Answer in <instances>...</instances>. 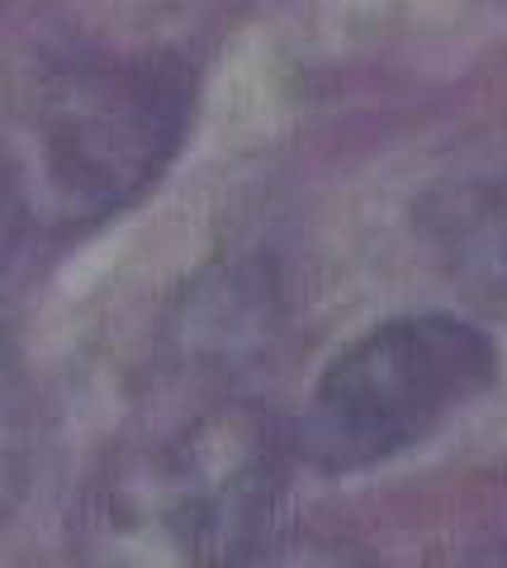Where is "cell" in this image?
Masks as SVG:
<instances>
[{
    "label": "cell",
    "instance_id": "cell-1",
    "mask_svg": "<svg viewBox=\"0 0 507 568\" xmlns=\"http://www.w3.org/2000/svg\"><path fill=\"white\" fill-rule=\"evenodd\" d=\"M285 436L247 394L148 417L91 469L72 511L77 568H237L271 540Z\"/></svg>",
    "mask_w": 507,
    "mask_h": 568
},
{
    "label": "cell",
    "instance_id": "cell-2",
    "mask_svg": "<svg viewBox=\"0 0 507 568\" xmlns=\"http://www.w3.org/2000/svg\"><path fill=\"white\" fill-rule=\"evenodd\" d=\"M195 81L166 52H81L33 67L0 104V175L33 233H81L171 166Z\"/></svg>",
    "mask_w": 507,
    "mask_h": 568
},
{
    "label": "cell",
    "instance_id": "cell-3",
    "mask_svg": "<svg viewBox=\"0 0 507 568\" xmlns=\"http://www.w3.org/2000/svg\"><path fill=\"white\" fill-rule=\"evenodd\" d=\"M494 379L498 351L465 317H394L323 369L300 422V446L327 474L375 469L423 446Z\"/></svg>",
    "mask_w": 507,
    "mask_h": 568
},
{
    "label": "cell",
    "instance_id": "cell-4",
    "mask_svg": "<svg viewBox=\"0 0 507 568\" xmlns=\"http://www.w3.org/2000/svg\"><path fill=\"white\" fill-rule=\"evenodd\" d=\"M427 242L465 294L484 308H507V171L436 190L427 200Z\"/></svg>",
    "mask_w": 507,
    "mask_h": 568
},
{
    "label": "cell",
    "instance_id": "cell-5",
    "mask_svg": "<svg viewBox=\"0 0 507 568\" xmlns=\"http://www.w3.org/2000/svg\"><path fill=\"white\" fill-rule=\"evenodd\" d=\"M33 465H39V398L0 336V517L29 493Z\"/></svg>",
    "mask_w": 507,
    "mask_h": 568
},
{
    "label": "cell",
    "instance_id": "cell-6",
    "mask_svg": "<svg viewBox=\"0 0 507 568\" xmlns=\"http://www.w3.org/2000/svg\"><path fill=\"white\" fill-rule=\"evenodd\" d=\"M237 568H379V564L337 536H285V540L271 536Z\"/></svg>",
    "mask_w": 507,
    "mask_h": 568
},
{
    "label": "cell",
    "instance_id": "cell-7",
    "mask_svg": "<svg viewBox=\"0 0 507 568\" xmlns=\"http://www.w3.org/2000/svg\"><path fill=\"white\" fill-rule=\"evenodd\" d=\"M33 223L24 219V209L14 204V194L0 175V327H6V313L14 304L24 284V265H29V246H33Z\"/></svg>",
    "mask_w": 507,
    "mask_h": 568
},
{
    "label": "cell",
    "instance_id": "cell-8",
    "mask_svg": "<svg viewBox=\"0 0 507 568\" xmlns=\"http://www.w3.org/2000/svg\"><path fill=\"white\" fill-rule=\"evenodd\" d=\"M498 568H507V559H503V564H498Z\"/></svg>",
    "mask_w": 507,
    "mask_h": 568
}]
</instances>
